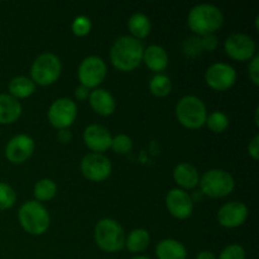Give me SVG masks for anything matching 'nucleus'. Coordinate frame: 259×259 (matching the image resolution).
<instances>
[{
  "label": "nucleus",
  "mask_w": 259,
  "mask_h": 259,
  "mask_svg": "<svg viewBox=\"0 0 259 259\" xmlns=\"http://www.w3.org/2000/svg\"><path fill=\"white\" fill-rule=\"evenodd\" d=\"M57 141L62 144H68L72 141V133L70 129H61L57 131Z\"/></svg>",
  "instance_id": "e433bc0d"
},
{
  "label": "nucleus",
  "mask_w": 259,
  "mask_h": 259,
  "mask_svg": "<svg viewBox=\"0 0 259 259\" xmlns=\"http://www.w3.org/2000/svg\"><path fill=\"white\" fill-rule=\"evenodd\" d=\"M110 149H113L116 154H128L133 149V139L128 134H116L111 139Z\"/></svg>",
  "instance_id": "c756f323"
},
{
  "label": "nucleus",
  "mask_w": 259,
  "mask_h": 259,
  "mask_svg": "<svg viewBox=\"0 0 259 259\" xmlns=\"http://www.w3.org/2000/svg\"><path fill=\"white\" fill-rule=\"evenodd\" d=\"M195 259H217V255L210 250H201V252L197 253Z\"/></svg>",
  "instance_id": "4c0bfd02"
},
{
  "label": "nucleus",
  "mask_w": 259,
  "mask_h": 259,
  "mask_svg": "<svg viewBox=\"0 0 259 259\" xmlns=\"http://www.w3.org/2000/svg\"><path fill=\"white\" fill-rule=\"evenodd\" d=\"M131 259H152V258H149V257H147V255H134L133 258H131Z\"/></svg>",
  "instance_id": "79ce46f5"
},
{
  "label": "nucleus",
  "mask_w": 259,
  "mask_h": 259,
  "mask_svg": "<svg viewBox=\"0 0 259 259\" xmlns=\"http://www.w3.org/2000/svg\"><path fill=\"white\" fill-rule=\"evenodd\" d=\"M144 46L142 40L131 35H121L113 43L109 60L120 72H132L142 65Z\"/></svg>",
  "instance_id": "f257e3e1"
},
{
  "label": "nucleus",
  "mask_w": 259,
  "mask_h": 259,
  "mask_svg": "<svg viewBox=\"0 0 259 259\" xmlns=\"http://www.w3.org/2000/svg\"><path fill=\"white\" fill-rule=\"evenodd\" d=\"M207 114L209 111L204 101L195 95L182 96L175 106L177 121L190 131H197L205 126Z\"/></svg>",
  "instance_id": "39448f33"
},
{
  "label": "nucleus",
  "mask_w": 259,
  "mask_h": 259,
  "mask_svg": "<svg viewBox=\"0 0 259 259\" xmlns=\"http://www.w3.org/2000/svg\"><path fill=\"white\" fill-rule=\"evenodd\" d=\"M248 154H249V157L252 159H254V161H258L259 158V136L253 137L252 139L249 141V143H248Z\"/></svg>",
  "instance_id": "f704fd0d"
},
{
  "label": "nucleus",
  "mask_w": 259,
  "mask_h": 259,
  "mask_svg": "<svg viewBox=\"0 0 259 259\" xmlns=\"http://www.w3.org/2000/svg\"><path fill=\"white\" fill-rule=\"evenodd\" d=\"M90 93L91 90H89L88 88H85V86L82 85H78L77 88L75 89L73 95H75L76 101H86L89 99V96H90Z\"/></svg>",
  "instance_id": "c9c22d12"
},
{
  "label": "nucleus",
  "mask_w": 259,
  "mask_h": 259,
  "mask_svg": "<svg viewBox=\"0 0 259 259\" xmlns=\"http://www.w3.org/2000/svg\"><path fill=\"white\" fill-rule=\"evenodd\" d=\"M35 83L30 80V77L27 76H15L9 81L8 85V91L9 95L13 96L17 100H22V99H28L34 94L35 91Z\"/></svg>",
  "instance_id": "4be33fe9"
},
{
  "label": "nucleus",
  "mask_w": 259,
  "mask_h": 259,
  "mask_svg": "<svg viewBox=\"0 0 259 259\" xmlns=\"http://www.w3.org/2000/svg\"><path fill=\"white\" fill-rule=\"evenodd\" d=\"M225 55L237 62H249L257 55V43L245 33H233L224 42Z\"/></svg>",
  "instance_id": "9b49d317"
},
{
  "label": "nucleus",
  "mask_w": 259,
  "mask_h": 259,
  "mask_svg": "<svg viewBox=\"0 0 259 259\" xmlns=\"http://www.w3.org/2000/svg\"><path fill=\"white\" fill-rule=\"evenodd\" d=\"M235 180L230 172L222 168H211L200 175L199 190L205 197L223 199L234 191Z\"/></svg>",
  "instance_id": "423d86ee"
},
{
  "label": "nucleus",
  "mask_w": 259,
  "mask_h": 259,
  "mask_svg": "<svg viewBox=\"0 0 259 259\" xmlns=\"http://www.w3.org/2000/svg\"><path fill=\"white\" fill-rule=\"evenodd\" d=\"M164 204H166V209L169 215L177 220L189 219L194 212L195 204L192 202L191 195L190 192L179 189V187L171 189L167 192Z\"/></svg>",
  "instance_id": "2eb2a0df"
},
{
  "label": "nucleus",
  "mask_w": 259,
  "mask_h": 259,
  "mask_svg": "<svg viewBox=\"0 0 259 259\" xmlns=\"http://www.w3.org/2000/svg\"><path fill=\"white\" fill-rule=\"evenodd\" d=\"M201 40V47L204 52H214L219 46V39H218L217 34H207L204 37H200Z\"/></svg>",
  "instance_id": "72a5a7b5"
},
{
  "label": "nucleus",
  "mask_w": 259,
  "mask_h": 259,
  "mask_svg": "<svg viewBox=\"0 0 259 259\" xmlns=\"http://www.w3.org/2000/svg\"><path fill=\"white\" fill-rule=\"evenodd\" d=\"M254 27H255V30L259 29V15H255V19H254Z\"/></svg>",
  "instance_id": "a19ab883"
},
{
  "label": "nucleus",
  "mask_w": 259,
  "mask_h": 259,
  "mask_svg": "<svg viewBox=\"0 0 259 259\" xmlns=\"http://www.w3.org/2000/svg\"><path fill=\"white\" fill-rule=\"evenodd\" d=\"M152 29L151 19L144 13H134L128 20V30L131 37L141 40L149 35Z\"/></svg>",
  "instance_id": "b1692460"
},
{
  "label": "nucleus",
  "mask_w": 259,
  "mask_h": 259,
  "mask_svg": "<svg viewBox=\"0 0 259 259\" xmlns=\"http://www.w3.org/2000/svg\"><path fill=\"white\" fill-rule=\"evenodd\" d=\"M254 124H255V126H259V106H257V108H255V111H254Z\"/></svg>",
  "instance_id": "ea45409f"
},
{
  "label": "nucleus",
  "mask_w": 259,
  "mask_h": 259,
  "mask_svg": "<svg viewBox=\"0 0 259 259\" xmlns=\"http://www.w3.org/2000/svg\"><path fill=\"white\" fill-rule=\"evenodd\" d=\"M149 244H151V235H149L148 230L143 229V228H137L125 237L124 248H126L128 252L133 253V254H139V253L144 252L149 247Z\"/></svg>",
  "instance_id": "5701e85b"
},
{
  "label": "nucleus",
  "mask_w": 259,
  "mask_h": 259,
  "mask_svg": "<svg viewBox=\"0 0 259 259\" xmlns=\"http://www.w3.org/2000/svg\"><path fill=\"white\" fill-rule=\"evenodd\" d=\"M88 101L94 113L100 116L113 115L116 109L115 98L106 89L98 88L91 90Z\"/></svg>",
  "instance_id": "a211bd4d"
},
{
  "label": "nucleus",
  "mask_w": 259,
  "mask_h": 259,
  "mask_svg": "<svg viewBox=\"0 0 259 259\" xmlns=\"http://www.w3.org/2000/svg\"><path fill=\"white\" fill-rule=\"evenodd\" d=\"M35 142L28 134H17L8 141L5 146V157L12 164H23L33 156Z\"/></svg>",
  "instance_id": "4468645a"
},
{
  "label": "nucleus",
  "mask_w": 259,
  "mask_h": 259,
  "mask_svg": "<svg viewBox=\"0 0 259 259\" xmlns=\"http://www.w3.org/2000/svg\"><path fill=\"white\" fill-rule=\"evenodd\" d=\"M149 93L156 98H166L172 91V81L164 73H156L148 82Z\"/></svg>",
  "instance_id": "a878e982"
},
{
  "label": "nucleus",
  "mask_w": 259,
  "mask_h": 259,
  "mask_svg": "<svg viewBox=\"0 0 259 259\" xmlns=\"http://www.w3.org/2000/svg\"><path fill=\"white\" fill-rule=\"evenodd\" d=\"M18 222L25 233L39 237L47 233L51 225V215L45 205L35 200H28L18 210Z\"/></svg>",
  "instance_id": "7ed1b4c3"
},
{
  "label": "nucleus",
  "mask_w": 259,
  "mask_h": 259,
  "mask_svg": "<svg viewBox=\"0 0 259 259\" xmlns=\"http://www.w3.org/2000/svg\"><path fill=\"white\" fill-rule=\"evenodd\" d=\"M249 217V209L242 201L225 202L219 207L217 212V220L220 227L225 229H237L247 222Z\"/></svg>",
  "instance_id": "ddd939ff"
},
{
  "label": "nucleus",
  "mask_w": 259,
  "mask_h": 259,
  "mask_svg": "<svg viewBox=\"0 0 259 259\" xmlns=\"http://www.w3.org/2000/svg\"><path fill=\"white\" fill-rule=\"evenodd\" d=\"M229 116L224 111L220 110H214L207 114L206 121H205V125L207 126V129L215 134L224 133L229 128Z\"/></svg>",
  "instance_id": "bb28decb"
},
{
  "label": "nucleus",
  "mask_w": 259,
  "mask_h": 259,
  "mask_svg": "<svg viewBox=\"0 0 259 259\" xmlns=\"http://www.w3.org/2000/svg\"><path fill=\"white\" fill-rule=\"evenodd\" d=\"M17 202V192L7 182L0 181V211L12 209Z\"/></svg>",
  "instance_id": "cd10ccee"
},
{
  "label": "nucleus",
  "mask_w": 259,
  "mask_h": 259,
  "mask_svg": "<svg viewBox=\"0 0 259 259\" xmlns=\"http://www.w3.org/2000/svg\"><path fill=\"white\" fill-rule=\"evenodd\" d=\"M91 29H93V23H91L90 18L86 15H77L73 18L72 23H71V30L76 37H86L88 34H90Z\"/></svg>",
  "instance_id": "c85d7f7f"
},
{
  "label": "nucleus",
  "mask_w": 259,
  "mask_h": 259,
  "mask_svg": "<svg viewBox=\"0 0 259 259\" xmlns=\"http://www.w3.org/2000/svg\"><path fill=\"white\" fill-rule=\"evenodd\" d=\"M82 176L91 182H104L111 176L113 164L103 153H88L80 162Z\"/></svg>",
  "instance_id": "f8f14e48"
},
{
  "label": "nucleus",
  "mask_w": 259,
  "mask_h": 259,
  "mask_svg": "<svg viewBox=\"0 0 259 259\" xmlns=\"http://www.w3.org/2000/svg\"><path fill=\"white\" fill-rule=\"evenodd\" d=\"M248 77L254 86H259V56L258 53L248 62Z\"/></svg>",
  "instance_id": "473e14b6"
},
{
  "label": "nucleus",
  "mask_w": 259,
  "mask_h": 259,
  "mask_svg": "<svg viewBox=\"0 0 259 259\" xmlns=\"http://www.w3.org/2000/svg\"><path fill=\"white\" fill-rule=\"evenodd\" d=\"M23 106L9 94H0V125H10L19 120Z\"/></svg>",
  "instance_id": "aec40b11"
},
{
  "label": "nucleus",
  "mask_w": 259,
  "mask_h": 259,
  "mask_svg": "<svg viewBox=\"0 0 259 259\" xmlns=\"http://www.w3.org/2000/svg\"><path fill=\"white\" fill-rule=\"evenodd\" d=\"M108 75V66L101 57L95 55L88 56L80 62L77 67V80L80 85L89 90L98 89L105 81Z\"/></svg>",
  "instance_id": "6e6552de"
},
{
  "label": "nucleus",
  "mask_w": 259,
  "mask_h": 259,
  "mask_svg": "<svg viewBox=\"0 0 259 259\" xmlns=\"http://www.w3.org/2000/svg\"><path fill=\"white\" fill-rule=\"evenodd\" d=\"M245 249L240 244L233 243V244L227 245L224 249L220 252L219 257L217 259H245Z\"/></svg>",
  "instance_id": "2f4dec72"
},
{
  "label": "nucleus",
  "mask_w": 259,
  "mask_h": 259,
  "mask_svg": "<svg viewBox=\"0 0 259 259\" xmlns=\"http://www.w3.org/2000/svg\"><path fill=\"white\" fill-rule=\"evenodd\" d=\"M157 259H186L187 249L184 243L174 238H166L157 243L156 249Z\"/></svg>",
  "instance_id": "412c9836"
},
{
  "label": "nucleus",
  "mask_w": 259,
  "mask_h": 259,
  "mask_svg": "<svg viewBox=\"0 0 259 259\" xmlns=\"http://www.w3.org/2000/svg\"><path fill=\"white\" fill-rule=\"evenodd\" d=\"M82 139L85 146L93 153L104 154V152L110 149L113 136L106 126L101 124H90L83 131Z\"/></svg>",
  "instance_id": "dca6fc26"
},
{
  "label": "nucleus",
  "mask_w": 259,
  "mask_h": 259,
  "mask_svg": "<svg viewBox=\"0 0 259 259\" xmlns=\"http://www.w3.org/2000/svg\"><path fill=\"white\" fill-rule=\"evenodd\" d=\"M182 52L186 57L195 58L199 55H201L204 51H202L201 47V40H200V37H196V35H192V37L186 38L182 43Z\"/></svg>",
  "instance_id": "7c9ffc66"
},
{
  "label": "nucleus",
  "mask_w": 259,
  "mask_h": 259,
  "mask_svg": "<svg viewBox=\"0 0 259 259\" xmlns=\"http://www.w3.org/2000/svg\"><path fill=\"white\" fill-rule=\"evenodd\" d=\"M62 73V61L56 53L43 52L34 58L30 66V80L35 86H51Z\"/></svg>",
  "instance_id": "0eeeda50"
},
{
  "label": "nucleus",
  "mask_w": 259,
  "mask_h": 259,
  "mask_svg": "<svg viewBox=\"0 0 259 259\" xmlns=\"http://www.w3.org/2000/svg\"><path fill=\"white\" fill-rule=\"evenodd\" d=\"M142 63H144L148 70L154 72V75L163 73V71L168 67V53L162 46L151 45L144 47Z\"/></svg>",
  "instance_id": "6ab92c4d"
},
{
  "label": "nucleus",
  "mask_w": 259,
  "mask_h": 259,
  "mask_svg": "<svg viewBox=\"0 0 259 259\" xmlns=\"http://www.w3.org/2000/svg\"><path fill=\"white\" fill-rule=\"evenodd\" d=\"M224 14L222 9L214 4H197L191 8L187 14V27L196 37L217 34L224 24Z\"/></svg>",
  "instance_id": "f03ea898"
},
{
  "label": "nucleus",
  "mask_w": 259,
  "mask_h": 259,
  "mask_svg": "<svg viewBox=\"0 0 259 259\" xmlns=\"http://www.w3.org/2000/svg\"><path fill=\"white\" fill-rule=\"evenodd\" d=\"M172 177H174V181L177 185V187L187 192L190 190L194 191V190H196V187H199V169L189 162H181V163L176 164L174 172H172Z\"/></svg>",
  "instance_id": "f3484780"
},
{
  "label": "nucleus",
  "mask_w": 259,
  "mask_h": 259,
  "mask_svg": "<svg viewBox=\"0 0 259 259\" xmlns=\"http://www.w3.org/2000/svg\"><path fill=\"white\" fill-rule=\"evenodd\" d=\"M205 83L211 90L224 93L235 85L238 78L237 70L227 62H215L205 71Z\"/></svg>",
  "instance_id": "9d476101"
},
{
  "label": "nucleus",
  "mask_w": 259,
  "mask_h": 259,
  "mask_svg": "<svg viewBox=\"0 0 259 259\" xmlns=\"http://www.w3.org/2000/svg\"><path fill=\"white\" fill-rule=\"evenodd\" d=\"M77 104L70 98H58L50 105L47 119L51 125L57 131L70 129L77 119Z\"/></svg>",
  "instance_id": "1a4fd4ad"
},
{
  "label": "nucleus",
  "mask_w": 259,
  "mask_h": 259,
  "mask_svg": "<svg viewBox=\"0 0 259 259\" xmlns=\"http://www.w3.org/2000/svg\"><path fill=\"white\" fill-rule=\"evenodd\" d=\"M57 195V185L53 180L51 179H40L39 181L35 182L33 186V196H34L35 201L40 202H48L53 200Z\"/></svg>",
  "instance_id": "393cba45"
},
{
  "label": "nucleus",
  "mask_w": 259,
  "mask_h": 259,
  "mask_svg": "<svg viewBox=\"0 0 259 259\" xmlns=\"http://www.w3.org/2000/svg\"><path fill=\"white\" fill-rule=\"evenodd\" d=\"M125 237V232L120 223L111 218H103L94 228L95 244L105 253H116L124 249Z\"/></svg>",
  "instance_id": "20e7f679"
},
{
  "label": "nucleus",
  "mask_w": 259,
  "mask_h": 259,
  "mask_svg": "<svg viewBox=\"0 0 259 259\" xmlns=\"http://www.w3.org/2000/svg\"><path fill=\"white\" fill-rule=\"evenodd\" d=\"M190 195H191V199H192V202H194V204L195 202H201L205 197L200 190H194V191H192Z\"/></svg>",
  "instance_id": "58836bf2"
}]
</instances>
